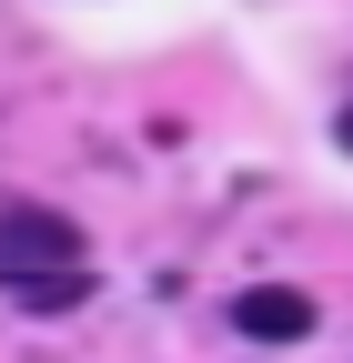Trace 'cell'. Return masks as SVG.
<instances>
[{
	"mask_svg": "<svg viewBox=\"0 0 353 363\" xmlns=\"http://www.w3.org/2000/svg\"><path fill=\"white\" fill-rule=\"evenodd\" d=\"M0 293L30 313H71L91 293V242L51 202H0Z\"/></svg>",
	"mask_w": 353,
	"mask_h": 363,
	"instance_id": "6da1fadb",
	"label": "cell"
},
{
	"mask_svg": "<svg viewBox=\"0 0 353 363\" xmlns=\"http://www.w3.org/2000/svg\"><path fill=\"white\" fill-rule=\"evenodd\" d=\"M333 142H343V152H353V101H343V121H333Z\"/></svg>",
	"mask_w": 353,
	"mask_h": 363,
	"instance_id": "3957f363",
	"label": "cell"
},
{
	"mask_svg": "<svg viewBox=\"0 0 353 363\" xmlns=\"http://www.w3.org/2000/svg\"><path fill=\"white\" fill-rule=\"evenodd\" d=\"M232 323L252 343H303V333H313V303H303L293 283H252V293H232Z\"/></svg>",
	"mask_w": 353,
	"mask_h": 363,
	"instance_id": "7a4b0ae2",
	"label": "cell"
}]
</instances>
